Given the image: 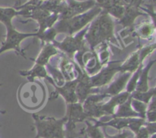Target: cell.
Wrapping results in <instances>:
<instances>
[{
	"label": "cell",
	"instance_id": "7402d4cb",
	"mask_svg": "<svg viewBox=\"0 0 156 138\" xmlns=\"http://www.w3.org/2000/svg\"><path fill=\"white\" fill-rule=\"evenodd\" d=\"M86 127L83 129L85 134L89 138H105V133L101 130L100 127H98L95 124H92L88 120L85 121Z\"/></svg>",
	"mask_w": 156,
	"mask_h": 138
},
{
	"label": "cell",
	"instance_id": "44dd1931",
	"mask_svg": "<svg viewBox=\"0 0 156 138\" xmlns=\"http://www.w3.org/2000/svg\"><path fill=\"white\" fill-rule=\"evenodd\" d=\"M18 15H20V12L15 8L0 7V22L5 27L13 25L12 19Z\"/></svg>",
	"mask_w": 156,
	"mask_h": 138
},
{
	"label": "cell",
	"instance_id": "603a6c76",
	"mask_svg": "<svg viewBox=\"0 0 156 138\" xmlns=\"http://www.w3.org/2000/svg\"><path fill=\"white\" fill-rule=\"evenodd\" d=\"M155 95V88H150L146 92H137L134 91L130 94V96L132 99H136L138 101L143 102L146 104H149L150 100L152 97Z\"/></svg>",
	"mask_w": 156,
	"mask_h": 138
},
{
	"label": "cell",
	"instance_id": "d590c367",
	"mask_svg": "<svg viewBox=\"0 0 156 138\" xmlns=\"http://www.w3.org/2000/svg\"><path fill=\"white\" fill-rule=\"evenodd\" d=\"M149 1H151L152 2H155V0H149Z\"/></svg>",
	"mask_w": 156,
	"mask_h": 138
},
{
	"label": "cell",
	"instance_id": "277c9868",
	"mask_svg": "<svg viewBox=\"0 0 156 138\" xmlns=\"http://www.w3.org/2000/svg\"><path fill=\"white\" fill-rule=\"evenodd\" d=\"M6 33L5 36V39L1 42L0 46V55L9 50H14L18 55H20L22 57H25L24 50L21 49V43L22 41L29 37L37 36L38 37V34L37 33H21L15 29L14 26L5 27Z\"/></svg>",
	"mask_w": 156,
	"mask_h": 138
},
{
	"label": "cell",
	"instance_id": "ffe728a7",
	"mask_svg": "<svg viewBox=\"0 0 156 138\" xmlns=\"http://www.w3.org/2000/svg\"><path fill=\"white\" fill-rule=\"evenodd\" d=\"M155 31V27L154 23L149 21H145L142 24H139L136 28L135 33L138 37L143 39H149L152 38Z\"/></svg>",
	"mask_w": 156,
	"mask_h": 138
},
{
	"label": "cell",
	"instance_id": "3957f363",
	"mask_svg": "<svg viewBox=\"0 0 156 138\" xmlns=\"http://www.w3.org/2000/svg\"><path fill=\"white\" fill-rule=\"evenodd\" d=\"M32 118L37 130V134L34 138H64V126L67 121L65 116L56 119L53 117L33 114Z\"/></svg>",
	"mask_w": 156,
	"mask_h": 138
},
{
	"label": "cell",
	"instance_id": "6da1fadb",
	"mask_svg": "<svg viewBox=\"0 0 156 138\" xmlns=\"http://www.w3.org/2000/svg\"><path fill=\"white\" fill-rule=\"evenodd\" d=\"M85 40L91 50H94L96 47L107 42L118 45L114 36V21L112 17L102 10L88 25Z\"/></svg>",
	"mask_w": 156,
	"mask_h": 138
},
{
	"label": "cell",
	"instance_id": "8fae6325",
	"mask_svg": "<svg viewBox=\"0 0 156 138\" xmlns=\"http://www.w3.org/2000/svg\"><path fill=\"white\" fill-rule=\"evenodd\" d=\"M130 96V93L123 91L117 95L111 96L109 101L101 104V111L104 115H113L115 112L116 108L120 105L124 103Z\"/></svg>",
	"mask_w": 156,
	"mask_h": 138
},
{
	"label": "cell",
	"instance_id": "9a60e30c",
	"mask_svg": "<svg viewBox=\"0 0 156 138\" xmlns=\"http://www.w3.org/2000/svg\"><path fill=\"white\" fill-rule=\"evenodd\" d=\"M155 59L154 60H151L148 62L146 66H143L141 73H140V77H139L138 82H137L136 87L135 91H137V92H146V91H148L150 89L149 85V74L152 67L155 64Z\"/></svg>",
	"mask_w": 156,
	"mask_h": 138
},
{
	"label": "cell",
	"instance_id": "836d02e7",
	"mask_svg": "<svg viewBox=\"0 0 156 138\" xmlns=\"http://www.w3.org/2000/svg\"><path fill=\"white\" fill-rule=\"evenodd\" d=\"M77 138H89V137H88V136L85 134V133L84 132L83 129H82V130L79 132V134H78Z\"/></svg>",
	"mask_w": 156,
	"mask_h": 138
},
{
	"label": "cell",
	"instance_id": "f1b7e54d",
	"mask_svg": "<svg viewBox=\"0 0 156 138\" xmlns=\"http://www.w3.org/2000/svg\"><path fill=\"white\" fill-rule=\"evenodd\" d=\"M76 124L67 121L64 126V138H77L79 133L76 130Z\"/></svg>",
	"mask_w": 156,
	"mask_h": 138
},
{
	"label": "cell",
	"instance_id": "5bb4252c",
	"mask_svg": "<svg viewBox=\"0 0 156 138\" xmlns=\"http://www.w3.org/2000/svg\"><path fill=\"white\" fill-rule=\"evenodd\" d=\"M59 69H60L59 71L63 75L66 81H71L77 79L78 71L76 70V64L72 62L67 56H62Z\"/></svg>",
	"mask_w": 156,
	"mask_h": 138
},
{
	"label": "cell",
	"instance_id": "4dcf8cb0",
	"mask_svg": "<svg viewBox=\"0 0 156 138\" xmlns=\"http://www.w3.org/2000/svg\"><path fill=\"white\" fill-rule=\"evenodd\" d=\"M144 0H123V2L124 5H129L133 6L140 8L141 5L143 4Z\"/></svg>",
	"mask_w": 156,
	"mask_h": 138
},
{
	"label": "cell",
	"instance_id": "52a82bcc",
	"mask_svg": "<svg viewBox=\"0 0 156 138\" xmlns=\"http://www.w3.org/2000/svg\"><path fill=\"white\" fill-rule=\"evenodd\" d=\"M120 61L110 62L108 65L103 66L98 72L94 75L89 76L88 83L92 88H101L111 83L112 79L117 73L120 72Z\"/></svg>",
	"mask_w": 156,
	"mask_h": 138
},
{
	"label": "cell",
	"instance_id": "7a4b0ae2",
	"mask_svg": "<svg viewBox=\"0 0 156 138\" xmlns=\"http://www.w3.org/2000/svg\"><path fill=\"white\" fill-rule=\"evenodd\" d=\"M101 11V8L95 5L82 15H76L68 19L58 20L53 27L57 33H65L67 36H73L86 27Z\"/></svg>",
	"mask_w": 156,
	"mask_h": 138
},
{
	"label": "cell",
	"instance_id": "4fadbf2b",
	"mask_svg": "<svg viewBox=\"0 0 156 138\" xmlns=\"http://www.w3.org/2000/svg\"><path fill=\"white\" fill-rule=\"evenodd\" d=\"M59 53V50L53 45L52 42H45L43 45L42 49L35 59H31L34 64L45 66L49 63V61L53 56H56Z\"/></svg>",
	"mask_w": 156,
	"mask_h": 138
},
{
	"label": "cell",
	"instance_id": "e575fe53",
	"mask_svg": "<svg viewBox=\"0 0 156 138\" xmlns=\"http://www.w3.org/2000/svg\"><path fill=\"white\" fill-rule=\"evenodd\" d=\"M2 85V83H0V86H1ZM0 113L5 114V111H2V110H0Z\"/></svg>",
	"mask_w": 156,
	"mask_h": 138
},
{
	"label": "cell",
	"instance_id": "ac0fdd59",
	"mask_svg": "<svg viewBox=\"0 0 156 138\" xmlns=\"http://www.w3.org/2000/svg\"><path fill=\"white\" fill-rule=\"evenodd\" d=\"M140 65H142V64L140 63L139 51H136L133 53H132L131 56H129L126 60H125L123 63L120 64V73L129 72L133 74L134 71L138 69Z\"/></svg>",
	"mask_w": 156,
	"mask_h": 138
},
{
	"label": "cell",
	"instance_id": "ba28073f",
	"mask_svg": "<svg viewBox=\"0 0 156 138\" xmlns=\"http://www.w3.org/2000/svg\"><path fill=\"white\" fill-rule=\"evenodd\" d=\"M77 82V79H76V80H71V81H66L62 86H57L56 85H53L56 89L54 92L52 93L50 100L55 99L58 96L60 95L63 97L67 104L77 103L78 100L76 95V86Z\"/></svg>",
	"mask_w": 156,
	"mask_h": 138
},
{
	"label": "cell",
	"instance_id": "d4e9b609",
	"mask_svg": "<svg viewBox=\"0 0 156 138\" xmlns=\"http://www.w3.org/2000/svg\"><path fill=\"white\" fill-rule=\"evenodd\" d=\"M102 10L106 12L111 17H114V18L120 20L123 17V14H124L125 5L120 4H115L109 6V7H108L105 9H102Z\"/></svg>",
	"mask_w": 156,
	"mask_h": 138
},
{
	"label": "cell",
	"instance_id": "9c48e42d",
	"mask_svg": "<svg viewBox=\"0 0 156 138\" xmlns=\"http://www.w3.org/2000/svg\"><path fill=\"white\" fill-rule=\"evenodd\" d=\"M132 73L123 72L120 73V75L117 77L114 81L110 83L108 87L99 91V93H104L108 96H114L123 92V89H126V84L130 78Z\"/></svg>",
	"mask_w": 156,
	"mask_h": 138
},
{
	"label": "cell",
	"instance_id": "d6986e66",
	"mask_svg": "<svg viewBox=\"0 0 156 138\" xmlns=\"http://www.w3.org/2000/svg\"><path fill=\"white\" fill-rule=\"evenodd\" d=\"M94 120L95 122V125L100 127H114L117 130H121L125 128H127L128 124H129V118H112V119L109 120L108 121H97L94 118H91Z\"/></svg>",
	"mask_w": 156,
	"mask_h": 138
},
{
	"label": "cell",
	"instance_id": "7c38bea8",
	"mask_svg": "<svg viewBox=\"0 0 156 138\" xmlns=\"http://www.w3.org/2000/svg\"><path fill=\"white\" fill-rule=\"evenodd\" d=\"M140 8L133 6L125 5V11L123 17L119 20V24H121L124 28H133L134 22L136 18L141 15H146Z\"/></svg>",
	"mask_w": 156,
	"mask_h": 138
},
{
	"label": "cell",
	"instance_id": "8d00e7d4",
	"mask_svg": "<svg viewBox=\"0 0 156 138\" xmlns=\"http://www.w3.org/2000/svg\"><path fill=\"white\" fill-rule=\"evenodd\" d=\"M105 138H108V137H107V136H105Z\"/></svg>",
	"mask_w": 156,
	"mask_h": 138
},
{
	"label": "cell",
	"instance_id": "cb8c5ba5",
	"mask_svg": "<svg viewBox=\"0 0 156 138\" xmlns=\"http://www.w3.org/2000/svg\"><path fill=\"white\" fill-rule=\"evenodd\" d=\"M143 68V64L140 65V66L139 67L138 69L136 71H134L133 73L131 75L130 78H129V81H128L127 84H126V91L128 92L129 93H132L133 92H134L136 89V87L137 82H138L139 77H140V73H141L142 69Z\"/></svg>",
	"mask_w": 156,
	"mask_h": 138
},
{
	"label": "cell",
	"instance_id": "8992f818",
	"mask_svg": "<svg viewBox=\"0 0 156 138\" xmlns=\"http://www.w3.org/2000/svg\"><path fill=\"white\" fill-rule=\"evenodd\" d=\"M97 5L94 0L79 2L76 0H64L60 5L59 20L68 19L82 15Z\"/></svg>",
	"mask_w": 156,
	"mask_h": 138
},
{
	"label": "cell",
	"instance_id": "f546056e",
	"mask_svg": "<svg viewBox=\"0 0 156 138\" xmlns=\"http://www.w3.org/2000/svg\"><path fill=\"white\" fill-rule=\"evenodd\" d=\"M132 132L129 130H126V128L123 129V132L122 133H119L117 134L114 135V136H111V135H108L106 132L105 131V136H107L108 138H129V136H130Z\"/></svg>",
	"mask_w": 156,
	"mask_h": 138
},
{
	"label": "cell",
	"instance_id": "1f68e13d",
	"mask_svg": "<svg viewBox=\"0 0 156 138\" xmlns=\"http://www.w3.org/2000/svg\"><path fill=\"white\" fill-rule=\"evenodd\" d=\"M144 127H146V129L147 130L149 135H152L154 133H156V122L151 123L146 121V124H145Z\"/></svg>",
	"mask_w": 156,
	"mask_h": 138
},
{
	"label": "cell",
	"instance_id": "5b68a950",
	"mask_svg": "<svg viewBox=\"0 0 156 138\" xmlns=\"http://www.w3.org/2000/svg\"><path fill=\"white\" fill-rule=\"evenodd\" d=\"M88 25L76 34H74L73 36H67L66 39L61 42L54 40L52 43L58 50L63 52L66 54L65 56L69 59H73L76 52L85 47V35L88 30Z\"/></svg>",
	"mask_w": 156,
	"mask_h": 138
},
{
	"label": "cell",
	"instance_id": "2e32d148",
	"mask_svg": "<svg viewBox=\"0 0 156 138\" xmlns=\"http://www.w3.org/2000/svg\"><path fill=\"white\" fill-rule=\"evenodd\" d=\"M20 74L23 77H26L29 82H34L35 78H44L48 79L50 75L47 74L45 66L34 64L33 68L28 71H21Z\"/></svg>",
	"mask_w": 156,
	"mask_h": 138
},
{
	"label": "cell",
	"instance_id": "484cf974",
	"mask_svg": "<svg viewBox=\"0 0 156 138\" xmlns=\"http://www.w3.org/2000/svg\"><path fill=\"white\" fill-rule=\"evenodd\" d=\"M146 119L141 118H130L129 120V124L127 128L129 129L132 133L136 134L139 130L146 124Z\"/></svg>",
	"mask_w": 156,
	"mask_h": 138
},
{
	"label": "cell",
	"instance_id": "d6a6232c",
	"mask_svg": "<svg viewBox=\"0 0 156 138\" xmlns=\"http://www.w3.org/2000/svg\"><path fill=\"white\" fill-rule=\"evenodd\" d=\"M150 137V135L148 133L147 130L146 129V127L143 126V127H141L140 130H139L138 133L136 134H135V137L134 138H149Z\"/></svg>",
	"mask_w": 156,
	"mask_h": 138
},
{
	"label": "cell",
	"instance_id": "83f0119b",
	"mask_svg": "<svg viewBox=\"0 0 156 138\" xmlns=\"http://www.w3.org/2000/svg\"><path fill=\"white\" fill-rule=\"evenodd\" d=\"M155 43L149 44V45H145V46L142 47V48L139 50V56H140V63L143 64V62H144L145 59H146L149 55H151L154 51H155Z\"/></svg>",
	"mask_w": 156,
	"mask_h": 138
},
{
	"label": "cell",
	"instance_id": "e0dca14e",
	"mask_svg": "<svg viewBox=\"0 0 156 138\" xmlns=\"http://www.w3.org/2000/svg\"><path fill=\"white\" fill-rule=\"evenodd\" d=\"M131 99L132 98L131 96H129V98L124 103L117 106V110L112 115L113 118H140V115L133 110L131 106Z\"/></svg>",
	"mask_w": 156,
	"mask_h": 138
},
{
	"label": "cell",
	"instance_id": "4316f807",
	"mask_svg": "<svg viewBox=\"0 0 156 138\" xmlns=\"http://www.w3.org/2000/svg\"><path fill=\"white\" fill-rule=\"evenodd\" d=\"M147 105L143 102L138 101L136 99H131V106L133 110L140 115V117L143 119H146V113L147 109Z\"/></svg>",
	"mask_w": 156,
	"mask_h": 138
},
{
	"label": "cell",
	"instance_id": "30bf717a",
	"mask_svg": "<svg viewBox=\"0 0 156 138\" xmlns=\"http://www.w3.org/2000/svg\"><path fill=\"white\" fill-rule=\"evenodd\" d=\"M65 117L67 118V121L76 124V123L83 122L89 119L88 116L84 111L82 104L78 102L67 104L66 113Z\"/></svg>",
	"mask_w": 156,
	"mask_h": 138
}]
</instances>
